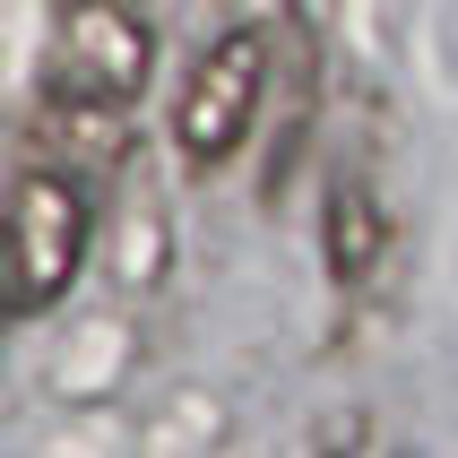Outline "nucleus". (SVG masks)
<instances>
[{
  "instance_id": "f257e3e1",
  "label": "nucleus",
  "mask_w": 458,
  "mask_h": 458,
  "mask_svg": "<svg viewBox=\"0 0 458 458\" xmlns=\"http://www.w3.org/2000/svg\"><path fill=\"white\" fill-rule=\"evenodd\" d=\"M268 87H277V35H268V26L216 35V44L199 52V70H191V87H182V104H174L182 156H191L199 174H216V165L251 139V122L268 113Z\"/></svg>"
},
{
  "instance_id": "f03ea898",
  "label": "nucleus",
  "mask_w": 458,
  "mask_h": 458,
  "mask_svg": "<svg viewBox=\"0 0 458 458\" xmlns=\"http://www.w3.org/2000/svg\"><path fill=\"white\" fill-rule=\"evenodd\" d=\"M78 259H87V191L52 165H26L9 191V311L61 303Z\"/></svg>"
},
{
  "instance_id": "7ed1b4c3",
  "label": "nucleus",
  "mask_w": 458,
  "mask_h": 458,
  "mask_svg": "<svg viewBox=\"0 0 458 458\" xmlns=\"http://www.w3.org/2000/svg\"><path fill=\"white\" fill-rule=\"evenodd\" d=\"M44 87L130 104L148 87V26L130 18V9H113V0H70L61 9V35H52V78Z\"/></svg>"
},
{
  "instance_id": "20e7f679",
  "label": "nucleus",
  "mask_w": 458,
  "mask_h": 458,
  "mask_svg": "<svg viewBox=\"0 0 458 458\" xmlns=\"http://www.w3.org/2000/svg\"><path fill=\"white\" fill-rule=\"evenodd\" d=\"M389 242H398V216H389L372 165H337V182H329V277H337V294H372Z\"/></svg>"
},
{
  "instance_id": "39448f33",
  "label": "nucleus",
  "mask_w": 458,
  "mask_h": 458,
  "mask_svg": "<svg viewBox=\"0 0 458 458\" xmlns=\"http://www.w3.org/2000/svg\"><path fill=\"white\" fill-rule=\"evenodd\" d=\"M311 113H320V35H311V9L294 0L277 18V148H268V199L294 182V156L311 139Z\"/></svg>"
},
{
  "instance_id": "423d86ee",
  "label": "nucleus",
  "mask_w": 458,
  "mask_h": 458,
  "mask_svg": "<svg viewBox=\"0 0 458 458\" xmlns=\"http://www.w3.org/2000/svg\"><path fill=\"white\" fill-rule=\"evenodd\" d=\"M35 148L61 156V165H78V174H113V165L130 156V104L44 87V104H35Z\"/></svg>"
}]
</instances>
